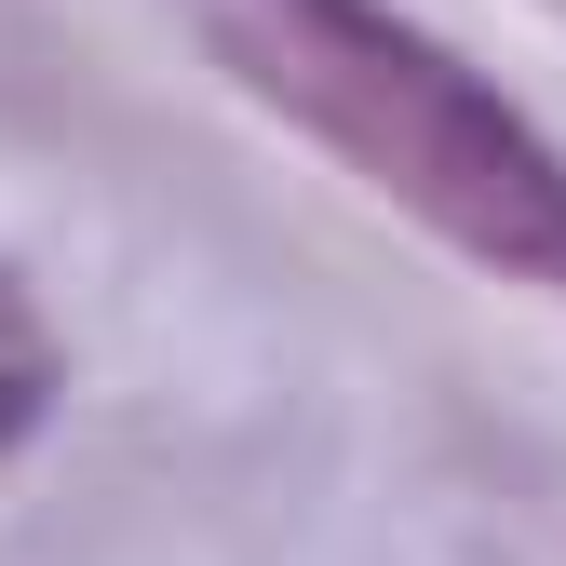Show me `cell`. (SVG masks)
<instances>
[{"mask_svg":"<svg viewBox=\"0 0 566 566\" xmlns=\"http://www.w3.org/2000/svg\"><path fill=\"white\" fill-rule=\"evenodd\" d=\"M230 82L472 270L566 297V149L391 0H176Z\"/></svg>","mask_w":566,"mask_h":566,"instance_id":"cell-1","label":"cell"},{"mask_svg":"<svg viewBox=\"0 0 566 566\" xmlns=\"http://www.w3.org/2000/svg\"><path fill=\"white\" fill-rule=\"evenodd\" d=\"M41 418H54V337H41V311H28V283L0 270V459H14Z\"/></svg>","mask_w":566,"mask_h":566,"instance_id":"cell-2","label":"cell"}]
</instances>
